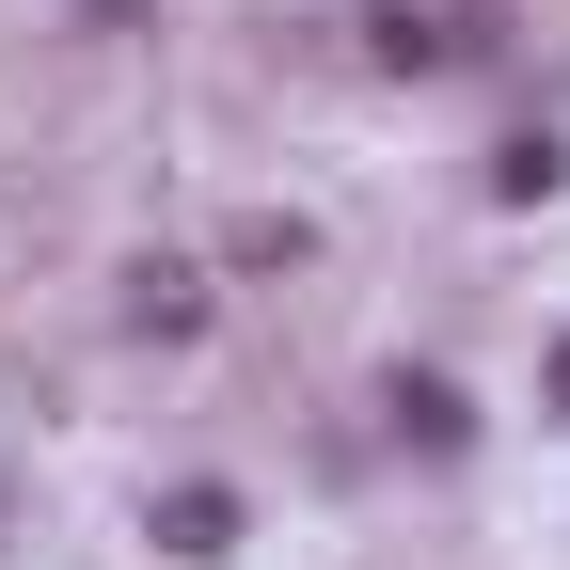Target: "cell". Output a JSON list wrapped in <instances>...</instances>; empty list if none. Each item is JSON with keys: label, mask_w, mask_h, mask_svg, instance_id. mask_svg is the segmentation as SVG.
<instances>
[{"label": "cell", "mask_w": 570, "mask_h": 570, "mask_svg": "<svg viewBox=\"0 0 570 570\" xmlns=\"http://www.w3.org/2000/svg\"><path fill=\"white\" fill-rule=\"evenodd\" d=\"M159 554H190V570H206V554H238V491H206V475L159 491Z\"/></svg>", "instance_id": "2"}, {"label": "cell", "mask_w": 570, "mask_h": 570, "mask_svg": "<svg viewBox=\"0 0 570 570\" xmlns=\"http://www.w3.org/2000/svg\"><path fill=\"white\" fill-rule=\"evenodd\" d=\"M381 412H396V444H412V460H460V444H475L460 381H428V365H396V396H381Z\"/></svg>", "instance_id": "1"}, {"label": "cell", "mask_w": 570, "mask_h": 570, "mask_svg": "<svg viewBox=\"0 0 570 570\" xmlns=\"http://www.w3.org/2000/svg\"><path fill=\"white\" fill-rule=\"evenodd\" d=\"M554 412H570V348H554Z\"/></svg>", "instance_id": "3"}]
</instances>
